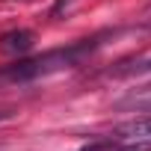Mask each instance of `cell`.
<instances>
[{
  "instance_id": "1",
  "label": "cell",
  "mask_w": 151,
  "mask_h": 151,
  "mask_svg": "<svg viewBox=\"0 0 151 151\" xmlns=\"http://www.w3.org/2000/svg\"><path fill=\"white\" fill-rule=\"evenodd\" d=\"M98 47V39H86L80 45H71V47H62V50H50L45 56H36V59H27V62H18L12 65L3 77L6 80H15V83H27V80H36V77H45V74L50 71H59V68H71V65H77L83 62L92 50Z\"/></svg>"
},
{
  "instance_id": "2",
  "label": "cell",
  "mask_w": 151,
  "mask_h": 151,
  "mask_svg": "<svg viewBox=\"0 0 151 151\" xmlns=\"http://www.w3.org/2000/svg\"><path fill=\"white\" fill-rule=\"evenodd\" d=\"M113 136H116L119 142H145V145H151V116L119 124V127L113 130Z\"/></svg>"
},
{
  "instance_id": "3",
  "label": "cell",
  "mask_w": 151,
  "mask_h": 151,
  "mask_svg": "<svg viewBox=\"0 0 151 151\" xmlns=\"http://www.w3.org/2000/svg\"><path fill=\"white\" fill-rule=\"evenodd\" d=\"M33 33L30 30H12V33H3L0 36V50L3 53H27L33 47Z\"/></svg>"
},
{
  "instance_id": "4",
  "label": "cell",
  "mask_w": 151,
  "mask_h": 151,
  "mask_svg": "<svg viewBox=\"0 0 151 151\" xmlns=\"http://www.w3.org/2000/svg\"><path fill=\"white\" fill-rule=\"evenodd\" d=\"M139 71H151V59H145V62H133V65H124V68H113L110 74L122 77V74H139Z\"/></svg>"
},
{
  "instance_id": "5",
  "label": "cell",
  "mask_w": 151,
  "mask_h": 151,
  "mask_svg": "<svg viewBox=\"0 0 151 151\" xmlns=\"http://www.w3.org/2000/svg\"><path fill=\"white\" fill-rule=\"evenodd\" d=\"M12 116V110H0V122H3V119H9Z\"/></svg>"
}]
</instances>
